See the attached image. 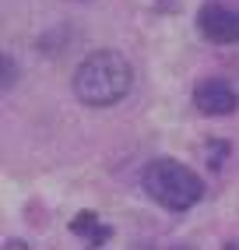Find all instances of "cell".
<instances>
[{
  "instance_id": "cell-1",
  "label": "cell",
  "mask_w": 239,
  "mask_h": 250,
  "mask_svg": "<svg viewBox=\"0 0 239 250\" xmlns=\"http://www.w3.org/2000/svg\"><path fill=\"white\" fill-rule=\"evenodd\" d=\"M134 85V67L120 49H95L74 71V95L92 109L116 106Z\"/></svg>"
},
{
  "instance_id": "cell-2",
  "label": "cell",
  "mask_w": 239,
  "mask_h": 250,
  "mask_svg": "<svg viewBox=\"0 0 239 250\" xmlns=\"http://www.w3.org/2000/svg\"><path fill=\"white\" fill-rule=\"evenodd\" d=\"M141 183H144V190H148L151 201L169 208V211H186V208H194L204 197L200 176L190 169V166L176 162V159H155V162H148L144 173H141Z\"/></svg>"
},
{
  "instance_id": "cell-3",
  "label": "cell",
  "mask_w": 239,
  "mask_h": 250,
  "mask_svg": "<svg viewBox=\"0 0 239 250\" xmlns=\"http://www.w3.org/2000/svg\"><path fill=\"white\" fill-rule=\"evenodd\" d=\"M194 106H197L204 116H225V113H236L239 95L232 92L229 81L208 78V81H200V85L194 88Z\"/></svg>"
},
{
  "instance_id": "cell-4",
  "label": "cell",
  "mask_w": 239,
  "mask_h": 250,
  "mask_svg": "<svg viewBox=\"0 0 239 250\" xmlns=\"http://www.w3.org/2000/svg\"><path fill=\"white\" fill-rule=\"evenodd\" d=\"M197 25L211 42H239V11H232V7L204 4L197 14Z\"/></svg>"
},
{
  "instance_id": "cell-5",
  "label": "cell",
  "mask_w": 239,
  "mask_h": 250,
  "mask_svg": "<svg viewBox=\"0 0 239 250\" xmlns=\"http://www.w3.org/2000/svg\"><path fill=\"white\" fill-rule=\"evenodd\" d=\"M99 226H95V211H81L78 219H71V232H78V236H92Z\"/></svg>"
},
{
  "instance_id": "cell-6",
  "label": "cell",
  "mask_w": 239,
  "mask_h": 250,
  "mask_svg": "<svg viewBox=\"0 0 239 250\" xmlns=\"http://www.w3.org/2000/svg\"><path fill=\"white\" fill-rule=\"evenodd\" d=\"M225 155H229V145L225 141H208V166H211V169H221Z\"/></svg>"
},
{
  "instance_id": "cell-7",
  "label": "cell",
  "mask_w": 239,
  "mask_h": 250,
  "mask_svg": "<svg viewBox=\"0 0 239 250\" xmlns=\"http://www.w3.org/2000/svg\"><path fill=\"white\" fill-rule=\"evenodd\" d=\"M109 236H113V229H109V226H99V229L92 232V247H102Z\"/></svg>"
},
{
  "instance_id": "cell-8",
  "label": "cell",
  "mask_w": 239,
  "mask_h": 250,
  "mask_svg": "<svg viewBox=\"0 0 239 250\" xmlns=\"http://www.w3.org/2000/svg\"><path fill=\"white\" fill-rule=\"evenodd\" d=\"M14 74H18V71H14V60H11V57H4V88H11V85H14Z\"/></svg>"
},
{
  "instance_id": "cell-9",
  "label": "cell",
  "mask_w": 239,
  "mask_h": 250,
  "mask_svg": "<svg viewBox=\"0 0 239 250\" xmlns=\"http://www.w3.org/2000/svg\"><path fill=\"white\" fill-rule=\"evenodd\" d=\"M7 250H28V243H21V240H7Z\"/></svg>"
}]
</instances>
